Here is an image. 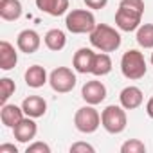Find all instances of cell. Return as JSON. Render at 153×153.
<instances>
[{
	"mask_svg": "<svg viewBox=\"0 0 153 153\" xmlns=\"http://www.w3.org/2000/svg\"><path fill=\"white\" fill-rule=\"evenodd\" d=\"M90 43L101 52H114L121 47V34L106 24H97L90 33Z\"/></svg>",
	"mask_w": 153,
	"mask_h": 153,
	"instance_id": "1",
	"label": "cell"
},
{
	"mask_svg": "<svg viewBox=\"0 0 153 153\" xmlns=\"http://www.w3.org/2000/svg\"><path fill=\"white\" fill-rule=\"evenodd\" d=\"M146 59H144V54L131 49V51H126L121 58V72L126 79H140L146 76Z\"/></svg>",
	"mask_w": 153,
	"mask_h": 153,
	"instance_id": "2",
	"label": "cell"
},
{
	"mask_svg": "<svg viewBox=\"0 0 153 153\" xmlns=\"http://www.w3.org/2000/svg\"><path fill=\"white\" fill-rule=\"evenodd\" d=\"M65 25L72 34H85V33L90 34L97 24L88 9H72L65 18Z\"/></svg>",
	"mask_w": 153,
	"mask_h": 153,
	"instance_id": "3",
	"label": "cell"
},
{
	"mask_svg": "<svg viewBox=\"0 0 153 153\" xmlns=\"http://www.w3.org/2000/svg\"><path fill=\"white\" fill-rule=\"evenodd\" d=\"M126 123H128V119H126V112H124L123 106L110 105V106H106L101 112V124H103V128L108 133H114L115 135V133L124 131Z\"/></svg>",
	"mask_w": 153,
	"mask_h": 153,
	"instance_id": "4",
	"label": "cell"
},
{
	"mask_svg": "<svg viewBox=\"0 0 153 153\" xmlns=\"http://www.w3.org/2000/svg\"><path fill=\"white\" fill-rule=\"evenodd\" d=\"M74 124L81 133H94L101 124V115L94 108V105H88V106H83L76 112Z\"/></svg>",
	"mask_w": 153,
	"mask_h": 153,
	"instance_id": "5",
	"label": "cell"
},
{
	"mask_svg": "<svg viewBox=\"0 0 153 153\" xmlns=\"http://www.w3.org/2000/svg\"><path fill=\"white\" fill-rule=\"evenodd\" d=\"M76 74L68 68V67H58L51 72L49 76V83L51 88L58 94H67L76 87Z\"/></svg>",
	"mask_w": 153,
	"mask_h": 153,
	"instance_id": "6",
	"label": "cell"
},
{
	"mask_svg": "<svg viewBox=\"0 0 153 153\" xmlns=\"http://www.w3.org/2000/svg\"><path fill=\"white\" fill-rule=\"evenodd\" d=\"M140 20H142V11H137L126 6H119L115 13V25L124 33L137 31L140 27Z\"/></svg>",
	"mask_w": 153,
	"mask_h": 153,
	"instance_id": "7",
	"label": "cell"
},
{
	"mask_svg": "<svg viewBox=\"0 0 153 153\" xmlns=\"http://www.w3.org/2000/svg\"><path fill=\"white\" fill-rule=\"evenodd\" d=\"M81 97L88 103V105H99L105 101L106 97V87L97 81V79H92V81H87L81 88Z\"/></svg>",
	"mask_w": 153,
	"mask_h": 153,
	"instance_id": "8",
	"label": "cell"
},
{
	"mask_svg": "<svg viewBox=\"0 0 153 153\" xmlns=\"http://www.w3.org/2000/svg\"><path fill=\"white\" fill-rule=\"evenodd\" d=\"M94 58H96V52L92 49H79L78 52L74 54L72 58V67L76 72L79 74H92V65H94Z\"/></svg>",
	"mask_w": 153,
	"mask_h": 153,
	"instance_id": "9",
	"label": "cell"
},
{
	"mask_svg": "<svg viewBox=\"0 0 153 153\" xmlns=\"http://www.w3.org/2000/svg\"><path fill=\"white\" fill-rule=\"evenodd\" d=\"M16 45H18V49H20L22 52H25V54H33V52H36V51L40 49V45H42V38H40V34H38L36 31H33V29H25V31H22V33L18 34V38H16Z\"/></svg>",
	"mask_w": 153,
	"mask_h": 153,
	"instance_id": "10",
	"label": "cell"
},
{
	"mask_svg": "<svg viewBox=\"0 0 153 153\" xmlns=\"http://www.w3.org/2000/svg\"><path fill=\"white\" fill-rule=\"evenodd\" d=\"M36 131H38V126H36V123L33 121V117H24V119L13 128L15 139H16L18 142H31V140L36 137Z\"/></svg>",
	"mask_w": 153,
	"mask_h": 153,
	"instance_id": "11",
	"label": "cell"
},
{
	"mask_svg": "<svg viewBox=\"0 0 153 153\" xmlns=\"http://www.w3.org/2000/svg\"><path fill=\"white\" fill-rule=\"evenodd\" d=\"M142 99H144L142 90L137 88V87H126L119 94V101H121V106L124 110H135V108H139L142 105Z\"/></svg>",
	"mask_w": 153,
	"mask_h": 153,
	"instance_id": "12",
	"label": "cell"
},
{
	"mask_svg": "<svg viewBox=\"0 0 153 153\" xmlns=\"http://www.w3.org/2000/svg\"><path fill=\"white\" fill-rule=\"evenodd\" d=\"M24 108L22 106H16V105H2L0 108V121H2L4 126L7 128H15L22 119H24Z\"/></svg>",
	"mask_w": 153,
	"mask_h": 153,
	"instance_id": "13",
	"label": "cell"
},
{
	"mask_svg": "<svg viewBox=\"0 0 153 153\" xmlns=\"http://www.w3.org/2000/svg\"><path fill=\"white\" fill-rule=\"evenodd\" d=\"M22 108H24V114H25L27 117L38 119V117H42V115L47 112V103H45V99L40 97V96H29V97L24 99Z\"/></svg>",
	"mask_w": 153,
	"mask_h": 153,
	"instance_id": "14",
	"label": "cell"
},
{
	"mask_svg": "<svg viewBox=\"0 0 153 153\" xmlns=\"http://www.w3.org/2000/svg\"><path fill=\"white\" fill-rule=\"evenodd\" d=\"M16 63H18V54H16L15 47L9 42L2 40L0 42V68L11 70V68H15Z\"/></svg>",
	"mask_w": 153,
	"mask_h": 153,
	"instance_id": "15",
	"label": "cell"
},
{
	"mask_svg": "<svg viewBox=\"0 0 153 153\" xmlns=\"http://www.w3.org/2000/svg\"><path fill=\"white\" fill-rule=\"evenodd\" d=\"M36 7L51 16H61L68 9V0H36Z\"/></svg>",
	"mask_w": 153,
	"mask_h": 153,
	"instance_id": "16",
	"label": "cell"
},
{
	"mask_svg": "<svg viewBox=\"0 0 153 153\" xmlns=\"http://www.w3.org/2000/svg\"><path fill=\"white\" fill-rule=\"evenodd\" d=\"M24 78H25L27 87H31V88H40V87H43V85L47 83V72H45V68L40 67V65H31V67L25 70Z\"/></svg>",
	"mask_w": 153,
	"mask_h": 153,
	"instance_id": "17",
	"label": "cell"
},
{
	"mask_svg": "<svg viewBox=\"0 0 153 153\" xmlns=\"http://www.w3.org/2000/svg\"><path fill=\"white\" fill-rule=\"evenodd\" d=\"M0 16L2 20L15 22L22 16V4L20 0H0Z\"/></svg>",
	"mask_w": 153,
	"mask_h": 153,
	"instance_id": "18",
	"label": "cell"
},
{
	"mask_svg": "<svg viewBox=\"0 0 153 153\" xmlns=\"http://www.w3.org/2000/svg\"><path fill=\"white\" fill-rule=\"evenodd\" d=\"M43 42H45L47 49H51V51H54V52L61 51V49L67 45V38H65V33H63L61 29H51V31L45 34Z\"/></svg>",
	"mask_w": 153,
	"mask_h": 153,
	"instance_id": "19",
	"label": "cell"
},
{
	"mask_svg": "<svg viewBox=\"0 0 153 153\" xmlns=\"http://www.w3.org/2000/svg\"><path fill=\"white\" fill-rule=\"evenodd\" d=\"M110 70H112V59H110V56L106 54V52H99V54H96V58H94V65H92V74L94 76H106V74H110Z\"/></svg>",
	"mask_w": 153,
	"mask_h": 153,
	"instance_id": "20",
	"label": "cell"
},
{
	"mask_svg": "<svg viewBox=\"0 0 153 153\" xmlns=\"http://www.w3.org/2000/svg\"><path fill=\"white\" fill-rule=\"evenodd\" d=\"M135 38L142 49H153V24H140Z\"/></svg>",
	"mask_w": 153,
	"mask_h": 153,
	"instance_id": "21",
	"label": "cell"
},
{
	"mask_svg": "<svg viewBox=\"0 0 153 153\" xmlns=\"http://www.w3.org/2000/svg\"><path fill=\"white\" fill-rule=\"evenodd\" d=\"M15 90H16L15 81L9 79V78H2V79H0V103L6 105L7 99L15 94Z\"/></svg>",
	"mask_w": 153,
	"mask_h": 153,
	"instance_id": "22",
	"label": "cell"
},
{
	"mask_svg": "<svg viewBox=\"0 0 153 153\" xmlns=\"http://www.w3.org/2000/svg\"><path fill=\"white\" fill-rule=\"evenodd\" d=\"M144 151H146V146L139 139H130L121 146V153H144Z\"/></svg>",
	"mask_w": 153,
	"mask_h": 153,
	"instance_id": "23",
	"label": "cell"
},
{
	"mask_svg": "<svg viewBox=\"0 0 153 153\" xmlns=\"http://www.w3.org/2000/svg\"><path fill=\"white\" fill-rule=\"evenodd\" d=\"M25 153H51V146L45 142H33L27 146Z\"/></svg>",
	"mask_w": 153,
	"mask_h": 153,
	"instance_id": "24",
	"label": "cell"
},
{
	"mask_svg": "<svg viewBox=\"0 0 153 153\" xmlns=\"http://www.w3.org/2000/svg\"><path fill=\"white\" fill-rule=\"evenodd\" d=\"M94 146L87 144V142H76L70 146V153H94Z\"/></svg>",
	"mask_w": 153,
	"mask_h": 153,
	"instance_id": "25",
	"label": "cell"
},
{
	"mask_svg": "<svg viewBox=\"0 0 153 153\" xmlns=\"http://www.w3.org/2000/svg\"><path fill=\"white\" fill-rule=\"evenodd\" d=\"M83 2L87 4L88 9H103L108 4V0H83Z\"/></svg>",
	"mask_w": 153,
	"mask_h": 153,
	"instance_id": "26",
	"label": "cell"
},
{
	"mask_svg": "<svg viewBox=\"0 0 153 153\" xmlns=\"http://www.w3.org/2000/svg\"><path fill=\"white\" fill-rule=\"evenodd\" d=\"M0 153H18L15 144H2L0 146Z\"/></svg>",
	"mask_w": 153,
	"mask_h": 153,
	"instance_id": "27",
	"label": "cell"
},
{
	"mask_svg": "<svg viewBox=\"0 0 153 153\" xmlns=\"http://www.w3.org/2000/svg\"><path fill=\"white\" fill-rule=\"evenodd\" d=\"M146 114L153 119V96L149 97V101H148V105H146Z\"/></svg>",
	"mask_w": 153,
	"mask_h": 153,
	"instance_id": "28",
	"label": "cell"
},
{
	"mask_svg": "<svg viewBox=\"0 0 153 153\" xmlns=\"http://www.w3.org/2000/svg\"><path fill=\"white\" fill-rule=\"evenodd\" d=\"M151 65H153V52H151Z\"/></svg>",
	"mask_w": 153,
	"mask_h": 153,
	"instance_id": "29",
	"label": "cell"
}]
</instances>
